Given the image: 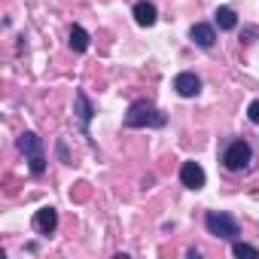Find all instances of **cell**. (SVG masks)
Wrapping results in <instances>:
<instances>
[{
    "mask_svg": "<svg viewBox=\"0 0 259 259\" xmlns=\"http://www.w3.org/2000/svg\"><path fill=\"white\" fill-rule=\"evenodd\" d=\"M70 49H73V52H85V49H89V34H85V28H79V25L70 28Z\"/></svg>",
    "mask_w": 259,
    "mask_h": 259,
    "instance_id": "obj_12",
    "label": "cell"
},
{
    "mask_svg": "<svg viewBox=\"0 0 259 259\" xmlns=\"http://www.w3.org/2000/svg\"><path fill=\"white\" fill-rule=\"evenodd\" d=\"M19 150L25 153V159H28V168H31V174H34V177H40V174L46 171V153H43V138H37L34 132H25V135L19 138Z\"/></svg>",
    "mask_w": 259,
    "mask_h": 259,
    "instance_id": "obj_2",
    "label": "cell"
},
{
    "mask_svg": "<svg viewBox=\"0 0 259 259\" xmlns=\"http://www.w3.org/2000/svg\"><path fill=\"white\" fill-rule=\"evenodd\" d=\"M232 253H235L238 259H244V256L256 259V256H259V250H256L253 244H244V241H235V244H232Z\"/></svg>",
    "mask_w": 259,
    "mask_h": 259,
    "instance_id": "obj_13",
    "label": "cell"
},
{
    "mask_svg": "<svg viewBox=\"0 0 259 259\" xmlns=\"http://www.w3.org/2000/svg\"><path fill=\"white\" fill-rule=\"evenodd\" d=\"M34 229H37L40 235H52V232L58 229V210H55V207H40V210L34 213Z\"/></svg>",
    "mask_w": 259,
    "mask_h": 259,
    "instance_id": "obj_7",
    "label": "cell"
},
{
    "mask_svg": "<svg viewBox=\"0 0 259 259\" xmlns=\"http://www.w3.org/2000/svg\"><path fill=\"white\" fill-rule=\"evenodd\" d=\"M204 180H207V174H204V168H201L198 162H183V168H180V183H183L186 189H201Z\"/></svg>",
    "mask_w": 259,
    "mask_h": 259,
    "instance_id": "obj_5",
    "label": "cell"
},
{
    "mask_svg": "<svg viewBox=\"0 0 259 259\" xmlns=\"http://www.w3.org/2000/svg\"><path fill=\"white\" fill-rule=\"evenodd\" d=\"M174 89H177L180 98H195V95L201 92V79H198L192 70H183V73L174 76Z\"/></svg>",
    "mask_w": 259,
    "mask_h": 259,
    "instance_id": "obj_6",
    "label": "cell"
},
{
    "mask_svg": "<svg viewBox=\"0 0 259 259\" xmlns=\"http://www.w3.org/2000/svg\"><path fill=\"white\" fill-rule=\"evenodd\" d=\"M247 116H250V122H256V125H259V101H253V104L247 107Z\"/></svg>",
    "mask_w": 259,
    "mask_h": 259,
    "instance_id": "obj_14",
    "label": "cell"
},
{
    "mask_svg": "<svg viewBox=\"0 0 259 259\" xmlns=\"http://www.w3.org/2000/svg\"><path fill=\"white\" fill-rule=\"evenodd\" d=\"M189 37H192V43H195V46H201V49H210V46L217 43V31H213L210 25H204V22H198V25H192V31H189Z\"/></svg>",
    "mask_w": 259,
    "mask_h": 259,
    "instance_id": "obj_9",
    "label": "cell"
},
{
    "mask_svg": "<svg viewBox=\"0 0 259 259\" xmlns=\"http://www.w3.org/2000/svg\"><path fill=\"white\" fill-rule=\"evenodd\" d=\"M156 19H159V13H156V7L150 4V0H141V4H135V22H138L141 28H153Z\"/></svg>",
    "mask_w": 259,
    "mask_h": 259,
    "instance_id": "obj_10",
    "label": "cell"
},
{
    "mask_svg": "<svg viewBox=\"0 0 259 259\" xmlns=\"http://www.w3.org/2000/svg\"><path fill=\"white\" fill-rule=\"evenodd\" d=\"M165 122H168V116L150 101H135L132 107H128V113H125V125L128 128H162Z\"/></svg>",
    "mask_w": 259,
    "mask_h": 259,
    "instance_id": "obj_1",
    "label": "cell"
},
{
    "mask_svg": "<svg viewBox=\"0 0 259 259\" xmlns=\"http://www.w3.org/2000/svg\"><path fill=\"white\" fill-rule=\"evenodd\" d=\"M250 159H253V150H250L247 141H232L226 147V153H223V165L229 171H244L250 165Z\"/></svg>",
    "mask_w": 259,
    "mask_h": 259,
    "instance_id": "obj_4",
    "label": "cell"
},
{
    "mask_svg": "<svg viewBox=\"0 0 259 259\" xmlns=\"http://www.w3.org/2000/svg\"><path fill=\"white\" fill-rule=\"evenodd\" d=\"M204 226H207L210 235H217V238H223V241H235V238H238V223H235V217H229V213H223V210H210V213L204 217Z\"/></svg>",
    "mask_w": 259,
    "mask_h": 259,
    "instance_id": "obj_3",
    "label": "cell"
},
{
    "mask_svg": "<svg viewBox=\"0 0 259 259\" xmlns=\"http://www.w3.org/2000/svg\"><path fill=\"white\" fill-rule=\"evenodd\" d=\"M58 156H61V162H67V147L64 144H58Z\"/></svg>",
    "mask_w": 259,
    "mask_h": 259,
    "instance_id": "obj_15",
    "label": "cell"
},
{
    "mask_svg": "<svg viewBox=\"0 0 259 259\" xmlns=\"http://www.w3.org/2000/svg\"><path fill=\"white\" fill-rule=\"evenodd\" d=\"M213 19H217V25H220L223 31H235V28H238V16H235L229 7H220V10L213 13Z\"/></svg>",
    "mask_w": 259,
    "mask_h": 259,
    "instance_id": "obj_11",
    "label": "cell"
},
{
    "mask_svg": "<svg viewBox=\"0 0 259 259\" xmlns=\"http://www.w3.org/2000/svg\"><path fill=\"white\" fill-rule=\"evenodd\" d=\"M73 104H76V119H79V128H82V135L89 138V122H92V116H95V107H92V101H89V95H85V92H76Z\"/></svg>",
    "mask_w": 259,
    "mask_h": 259,
    "instance_id": "obj_8",
    "label": "cell"
}]
</instances>
